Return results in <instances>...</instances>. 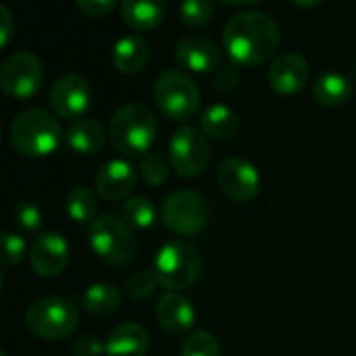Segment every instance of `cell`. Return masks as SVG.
<instances>
[{"label": "cell", "instance_id": "7402d4cb", "mask_svg": "<svg viewBox=\"0 0 356 356\" xmlns=\"http://www.w3.org/2000/svg\"><path fill=\"white\" fill-rule=\"evenodd\" d=\"M313 96L323 106H342L353 96V83L342 73L325 71L313 83Z\"/></svg>", "mask_w": 356, "mask_h": 356}, {"label": "cell", "instance_id": "d590c367", "mask_svg": "<svg viewBox=\"0 0 356 356\" xmlns=\"http://www.w3.org/2000/svg\"><path fill=\"white\" fill-rule=\"evenodd\" d=\"M15 31V17L8 6L0 4V48H6Z\"/></svg>", "mask_w": 356, "mask_h": 356}, {"label": "cell", "instance_id": "603a6c76", "mask_svg": "<svg viewBox=\"0 0 356 356\" xmlns=\"http://www.w3.org/2000/svg\"><path fill=\"white\" fill-rule=\"evenodd\" d=\"M200 123H202V131L215 140H229L236 136L238 131V115L225 106V104H211L202 117H200Z\"/></svg>", "mask_w": 356, "mask_h": 356}, {"label": "cell", "instance_id": "cb8c5ba5", "mask_svg": "<svg viewBox=\"0 0 356 356\" xmlns=\"http://www.w3.org/2000/svg\"><path fill=\"white\" fill-rule=\"evenodd\" d=\"M83 307L92 315H111L121 307V292L117 286L108 282H98L92 284L83 292Z\"/></svg>", "mask_w": 356, "mask_h": 356}, {"label": "cell", "instance_id": "f1b7e54d", "mask_svg": "<svg viewBox=\"0 0 356 356\" xmlns=\"http://www.w3.org/2000/svg\"><path fill=\"white\" fill-rule=\"evenodd\" d=\"M140 173H142V179L148 184V186H163L169 177V169H167V163L163 156L154 154V152H148L146 156H142V163H140Z\"/></svg>", "mask_w": 356, "mask_h": 356}, {"label": "cell", "instance_id": "ba28073f", "mask_svg": "<svg viewBox=\"0 0 356 356\" xmlns=\"http://www.w3.org/2000/svg\"><path fill=\"white\" fill-rule=\"evenodd\" d=\"M211 163V144L198 127H179L169 142V165L181 177H198Z\"/></svg>", "mask_w": 356, "mask_h": 356}, {"label": "cell", "instance_id": "4fadbf2b", "mask_svg": "<svg viewBox=\"0 0 356 356\" xmlns=\"http://www.w3.org/2000/svg\"><path fill=\"white\" fill-rule=\"evenodd\" d=\"M69 263V244L58 232H42L29 248L31 271L40 277H56Z\"/></svg>", "mask_w": 356, "mask_h": 356}, {"label": "cell", "instance_id": "7a4b0ae2", "mask_svg": "<svg viewBox=\"0 0 356 356\" xmlns=\"http://www.w3.org/2000/svg\"><path fill=\"white\" fill-rule=\"evenodd\" d=\"M8 140L15 152L40 159L46 154H52L60 140H63V127L56 117H52L44 108H27L19 113L8 129Z\"/></svg>", "mask_w": 356, "mask_h": 356}, {"label": "cell", "instance_id": "74e56055", "mask_svg": "<svg viewBox=\"0 0 356 356\" xmlns=\"http://www.w3.org/2000/svg\"><path fill=\"white\" fill-rule=\"evenodd\" d=\"M0 356H6V353H4V350H0Z\"/></svg>", "mask_w": 356, "mask_h": 356}, {"label": "cell", "instance_id": "836d02e7", "mask_svg": "<svg viewBox=\"0 0 356 356\" xmlns=\"http://www.w3.org/2000/svg\"><path fill=\"white\" fill-rule=\"evenodd\" d=\"M71 353L73 356H100L106 353V344H102L94 334H83L73 342Z\"/></svg>", "mask_w": 356, "mask_h": 356}, {"label": "cell", "instance_id": "484cf974", "mask_svg": "<svg viewBox=\"0 0 356 356\" xmlns=\"http://www.w3.org/2000/svg\"><path fill=\"white\" fill-rule=\"evenodd\" d=\"M123 219L136 229H150L156 225L159 215H156L154 204L148 198L134 196V198H127L123 204Z\"/></svg>", "mask_w": 356, "mask_h": 356}, {"label": "cell", "instance_id": "1f68e13d", "mask_svg": "<svg viewBox=\"0 0 356 356\" xmlns=\"http://www.w3.org/2000/svg\"><path fill=\"white\" fill-rule=\"evenodd\" d=\"M25 240L19 234L4 232L2 234V248H0V261L4 267H13L23 261L25 257Z\"/></svg>", "mask_w": 356, "mask_h": 356}, {"label": "cell", "instance_id": "8d00e7d4", "mask_svg": "<svg viewBox=\"0 0 356 356\" xmlns=\"http://www.w3.org/2000/svg\"><path fill=\"white\" fill-rule=\"evenodd\" d=\"M294 6H302V8H311V6H319V0H313V2H294Z\"/></svg>", "mask_w": 356, "mask_h": 356}, {"label": "cell", "instance_id": "30bf717a", "mask_svg": "<svg viewBox=\"0 0 356 356\" xmlns=\"http://www.w3.org/2000/svg\"><path fill=\"white\" fill-rule=\"evenodd\" d=\"M44 81V69L35 54L27 50L13 52L0 67V88L15 100L31 98Z\"/></svg>", "mask_w": 356, "mask_h": 356}, {"label": "cell", "instance_id": "d6a6232c", "mask_svg": "<svg viewBox=\"0 0 356 356\" xmlns=\"http://www.w3.org/2000/svg\"><path fill=\"white\" fill-rule=\"evenodd\" d=\"M240 79H242L240 65L229 63V65H225V67H221L217 71V75H215V90L219 94H232L240 86Z\"/></svg>", "mask_w": 356, "mask_h": 356}, {"label": "cell", "instance_id": "ac0fdd59", "mask_svg": "<svg viewBox=\"0 0 356 356\" xmlns=\"http://www.w3.org/2000/svg\"><path fill=\"white\" fill-rule=\"evenodd\" d=\"M148 334L140 323H121L117 325L106 340V356H146L148 353Z\"/></svg>", "mask_w": 356, "mask_h": 356}, {"label": "cell", "instance_id": "d4e9b609", "mask_svg": "<svg viewBox=\"0 0 356 356\" xmlns=\"http://www.w3.org/2000/svg\"><path fill=\"white\" fill-rule=\"evenodd\" d=\"M65 211L75 223H92L98 211L96 194L86 186L71 188L65 196Z\"/></svg>", "mask_w": 356, "mask_h": 356}, {"label": "cell", "instance_id": "ffe728a7", "mask_svg": "<svg viewBox=\"0 0 356 356\" xmlns=\"http://www.w3.org/2000/svg\"><path fill=\"white\" fill-rule=\"evenodd\" d=\"M104 127L96 119H77L69 125L65 140L77 154H96L104 146Z\"/></svg>", "mask_w": 356, "mask_h": 356}, {"label": "cell", "instance_id": "4316f807", "mask_svg": "<svg viewBox=\"0 0 356 356\" xmlns=\"http://www.w3.org/2000/svg\"><path fill=\"white\" fill-rule=\"evenodd\" d=\"M181 356H219V342L207 330L192 332L184 340Z\"/></svg>", "mask_w": 356, "mask_h": 356}, {"label": "cell", "instance_id": "e575fe53", "mask_svg": "<svg viewBox=\"0 0 356 356\" xmlns=\"http://www.w3.org/2000/svg\"><path fill=\"white\" fill-rule=\"evenodd\" d=\"M77 8L88 17H104L115 8L113 0H77Z\"/></svg>", "mask_w": 356, "mask_h": 356}, {"label": "cell", "instance_id": "e0dca14e", "mask_svg": "<svg viewBox=\"0 0 356 356\" xmlns=\"http://www.w3.org/2000/svg\"><path fill=\"white\" fill-rule=\"evenodd\" d=\"M154 313H156L161 327L173 336L188 334L196 319L192 302L179 292H165L163 296H159Z\"/></svg>", "mask_w": 356, "mask_h": 356}, {"label": "cell", "instance_id": "5bb4252c", "mask_svg": "<svg viewBox=\"0 0 356 356\" xmlns=\"http://www.w3.org/2000/svg\"><path fill=\"white\" fill-rule=\"evenodd\" d=\"M267 79L277 94H298L309 81V63L298 52H284L271 63Z\"/></svg>", "mask_w": 356, "mask_h": 356}, {"label": "cell", "instance_id": "f546056e", "mask_svg": "<svg viewBox=\"0 0 356 356\" xmlns=\"http://www.w3.org/2000/svg\"><path fill=\"white\" fill-rule=\"evenodd\" d=\"M156 286H159V280L154 271H138L127 280V294L131 300L142 302L156 290Z\"/></svg>", "mask_w": 356, "mask_h": 356}, {"label": "cell", "instance_id": "4dcf8cb0", "mask_svg": "<svg viewBox=\"0 0 356 356\" xmlns=\"http://www.w3.org/2000/svg\"><path fill=\"white\" fill-rule=\"evenodd\" d=\"M13 219L23 232H38L42 227V213L29 200H19L13 207Z\"/></svg>", "mask_w": 356, "mask_h": 356}, {"label": "cell", "instance_id": "277c9868", "mask_svg": "<svg viewBox=\"0 0 356 356\" xmlns=\"http://www.w3.org/2000/svg\"><path fill=\"white\" fill-rule=\"evenodd\" d=\"M88 242L96 257L115 267H125L136 257V236L131 225L113 213L100 215L90 223Z\"/></svg>", "mask_w": 356, "mask_h": 356}, {"label": "cell", "instance_id": "6da1fadb", "mask_svg": "<svg viewBox=\"0 0 356 356\" xmlns=\"http://www.w3.org/2000/svg\"><path fill=\"white\" fill-rule=\"evenodd\" d=\"M282 42L275 19L261 10H244L234 15L223 27V46L232 63L254 67L271 58Z\"/></svg>", "mask_w": 356, "mask_h": 356}, {"label": "cell", "instance_id": "44dd1931", "mask_svg": "<svg viewBox=\"0 0 356 356\" xmlns=\"http://www.w3.org/2000/svg\"><path fill=\"white\" fill-rule=\"evenodd\" d=\"M123 21L136 31L154 29L165 17V4L159 0H125L121 4Z\"/></svg>", "mask_w": 356, "mask_h": 356}, {"label": "cell", "instance_id": "8fae6325", "mask_svg": "<svg viewBox=\"0 0 356 356\" xmlns=\"http://www.w3.org/2000/svg\"><path fill=\"white\" fill-rule=\"evenodd\" d=\"M217 186L229 200L250 202L259 194L261 175L250 161L242 156H232L217 167Z\"/></svg>", "mask_w": 356, "mask_h": 356}, {"label": "cell", "instance_id": "52a82bcc", "mask_svg": "<svg viewBox=\"0 0 356 356\" xmlns=\"http://www.w3.org/2000/svg\"><path fill=\"white\" fill-rule=\"evenodd\" d=\"M154 102L171 121H188L200 106V92L190 75L179 69H167L154 83Z\"/></svg>", "mask_w": 356, "mask_h": 356}, {"label": "cell", "instance_id": "9a60e30c", "mask_svg": "<svg viewBox=\"0 0 356 356\" xmlns=\"http://www.w3.org/2000/svg\"><path fill=\"white\" fill-rule=\"evenodd\" d=\"M175 60L194 73H209L219 67L221 50L219 46L204 35H188L175 46Z\"/></svg>", "mask_w": 356, "mask_h": 356}, {"label": "cell", "instance_id": "8992f818", "mask_svg": "<svg viewBox=\"0 0 356 356\" xmlns=\"http://www.w3.org/2000/svg\"><path fill=\"white\" fill-rule=\"evenodd\" d=\"M79 311L73 300L48 296L29 305L25 313L27 330L42 340H63L75 332Z\"/></svg>", "mask_w": 356, "mask_h": 356}, {"label": "cell", "instance_id": "83f0119b", "mask_svg": "<svg viewBox=\"0 0 356 356\" xmlns=\"http://www.w3.org/2000/svg\"><path fill=\"white\" fill-rule=\"evenodd\" d=\"M215 4L211 0H188L179 4V19L188 27H200L211 21Z\"/></svg>", "mask_w": 356, "mask_h": 356}, {"label": "cell", "instance_id": "3957f363", "mask_svg": "<svg viewBox=\"0 0 356 356\" xmlns=\"http://www.w3.org/2000/svg\"><path fill=\"white\" fill-rule=\"evenodd\" d=\"M108 136L123 156H146L156 138V117L146 104H125L113 115Z\"/></svg>", "mask_w": 356, "mask_h": 356}, {"label": "cell", "instance_id": "d6986e66", "mask_svg": "<svg viewBox=\"0 0 356 356\" xmlns=\"http://www.w3.org/2000/svg\"><path fill=\"white\" fill-rule=\"evenodd\" d=\"M150 58V46L140 35H125L113 48V65L119 73L134 75L146 67Z\"/></svg>", "mask_w": 356, "mask_h": 356}, {"label": "cell", "instance_id": "9c48e42d", "mask_svg": "<svg viewBox=\"0 0 356 356\" xmlns=\"http://www.w3.org/2000/svg\"><path fill=\"white\" fill-rule=\"evenodd\" d=\"M163 223L177 236H196L209 223L207 200L192 190H177L167 196L161 209Z\"/></svg>", "mask_w": 356, "mask_h": 356}, {"label": "cell", "instance_id": "2e32d148", "mask_svg": "<svg viewBox=\"0 0 356 356\" xmlns=\"http://www.w3.org/2000/svg\"><path fill=\"white\" fill-rule=\"evenodd\" d=\"M138 175L136 169L121 159L108 161L104 167H100V171L96 173V192L108 200V202H117L123 200L131 194V190L136 188Z\"/></svg>", "mask_w": 356, "mask_h": 356}, {"label": "cell", "instance_id": "7c38bea8", "mask_svg": "<svg viewBox=\"0 0 356 356\" xmlns=\"http://www.w3.org/2000/svg\"><path fill=\"white\" fill-rule=\"evenodd\" d=\"M50 106L63 119H83L81 115L90 108L92 90L88 81L75 73L60 75L50 88Z\"/></svg>", "mask_w": 356, "mask_h": 356}, {"label": "cell", "instance_id": "5b68a950", "mask_svg": "<svg viewBox=\"0 0 356 356\" xmlns=\"http://www.w3.org/2000/svg\"><path fill=\"white\" fill-rule=\"evenodd\" d=\"M152 271L159 280V286L167 288L169 292L188 290L200 277L202 257L188 242H169L156 252Z\"/></svg>", "mask_w": 356, "mask_h": 356}]
</instances>
